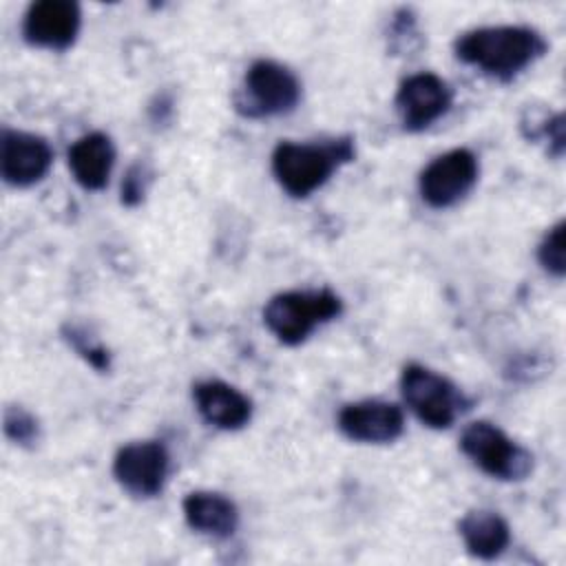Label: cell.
<instances>
[{
  "instance_id": "6da1fadb",
  "label": "cell",
  "mask_w": 566,
  "mask_h": 566,
  "mask_svg": "<svg viewBox=\"0 0 566 566\" xmlns=\"http://www.w3.org/2000/svg\"><path fill=\"white\" fill-rule=\"evenodd\" d=\"M546 49L548 44L539 31L520 24L471 29L453 42V53L460 62L502 82L520 75L537 62Z\"/></svg>"
},
{
  "instance_id": "7a4b0ae2",
  "label": "cell",
  "mask_w": 566,
  "mask_h": 566,
  "mask_svg": "<svg viewBox=\"0 0 566 566\" xmlns=\"http://www.w3.org/2000/svg\"><path fill=\"white\" fill-rule=\"evenodd\" d=\"M354 139L334 137L327 142L283 139L272 150V172L279 186L296 199L318 190L340 166L354 159Z\"/></svg>"
},
{
  "instance_id": "3957f363",
  "label": "cell",
  "mask_w": 566,
  "mask_h": 566,
  "mask_svg": "<svg viewBox=\"0 0 566 566\" xmlns=\"http://www.w3.org/2000/svg\"><path fill=\"white\" fill-rule=\"evenodd\" d=\"M343 312V301L329 287L290 290L274 294L263 307V323L270 334L287 345H301L318 325L334 321Z\"/></svg>"
},
{
  "instance_id": "277c9868",
  "label": "cell",
  "mask_w": 566,
  "mask_h": 566,
  "mask_svg": "<svg viewBox=\"0 0 566 566\" xmlns=\"http://www.w3.org/2000/svg\"><path fill=\"white\" fill-rule=\"evenodd\" d=\"M301 80L276 60H254L234 95V108L252 119L292 113L301 102Z\"/></svg>"
},
{
  "instance_id": "5b68a950",
  "label": "cell",
  "mask_w": 566,
  "mask_h": 566,
  "mask_svg": "<svg viewBox=\"0 0 566 566\" xmlns=\"http://www.w3.org/2000/svg\"><path fill=\"white\" fill-rule=\"evenodd\" d=\"M400 394L413 416L431 429H449L471 407V400L447 376L420 363L402 367Z\"/></svg>"
},
{
  "instance_id": "8992f818",
  "label": "cell",
  "mask_w": 566,
  "mask_h": 566,
  "mask_svg": "<svg viewBox=\"0 0 566 566\" xmlns=\"http://www.w3.org/2000/svg\"><path fill=\"white\" fill-rule=\"evenodd\" d=\"M460 449L482 473L502 482L526 480L533 471V453L486 420L464 427Z\"/></svg>"
},
{
  "instance_id": "52a82bcc",
  "label": "cell",
  "mask_w": 566,
  "mask_h": 566,
  "mask_svg": "<svg viewBox=\"0 0 566 566\" xmlns=\"http://www.w3.org/2000/svg\"><path fill=\"white\" fill-rule=\"evenodd\" d=\"M478 175L480 164L475 153L469 148H453L438 155L422 168L418 190L427 206L444 210L462 201L473 190Z\"/></svg>"
},
{
  "instance_id": "ba28073f",
  "label": "cell",
  "mask_w": 566,
  "mask_h": 566,
  "mask_svg": "<svg viewBox=\"0 0 566 566\" xmlns=\"http://www.w3.org/2000/svg\"><path fill=\"white\" fill-rule=\"evenodd\" d=\"M168 471L170 455L159 440L128 442L113 458V475L133 497H155L161 493Z\"/></svg>"
},
{
  "instance_id": "9c48e42d",
  "label": "cell",
  "mask_w": 566,
  "mask_h": 566,
  "mask_svg": "<svg viewBox=\"0 0 566 566\" xmlns=\"http://www.w3.org/2000/svg\"><path fill=\"white\" fill-rule=\"evenodd\" d=\"M394 104L402 128L420 133L447 115L453 104V88L436 73H413L400 82Z\"/></svg>"
},
{
  "instance_id": "30bf717a",
  "label": "cell",
  "mask_w": 566,
  "mask_h": 566,
  "mask_svg": "<svg viewBox=\"0 0 566 566\" xmlns=\"http://www.w3.org/2000/svg\"><path fill=\"white\" fill-rule=\"evenodd\" d=\"M53 164L51 144L35 133L4 128L0 135V175L13 188H29L46 177Z\"/></svg>"
},
{
  "instance_id": "8fae6325",
  "label": "cell",
  "mask_w": 566,
  "mask_h": 566,
  "mask_svg": "<svg viewBox=\"0 0 566 566\" xmlns=\"http://www.w3.org/2000/svg\"><path fill=\"white\" fill-rule=\"evenodd\" d=\"M82 29V11L71 0L33 2L22 20V35L31 46L66 51L75 44Z\"/></svg>"
},
{
  "instance_id": "7c38bea8",
  "label": "cell",
  "mask_w": 566,
  "mask_h": 566,
  "mask_svg": "<svg viewBox=\"0 0 566 566\" xmlns=\"http://www.w3.org/2000/svg\"><path fill=\"white\" fill-rule=\"evenodd\" d=\"M336 422L345 438L363 444H387L398 440L405 431L402 409L376 398L343 405Z\"/></svg>"
},
{
  "instance_id": "4fadbf2b",
  "label": "cell",
  "mask_w": 566,
  "mask_h": 566,
  "mask_svg": "<svg viewBox=\"0 0 566 566\" xmlns=\"http://www.w3.org/2000/svg\"><path fill=\"white\" fill-rule=\"evenodd\" d=\"M199 416L223 431L243 429L252 418V400L230 382L208 378L192 387Z\"/></svg>"
},
{
  "instance_id": "5bb4252c",
  "label": "cell",
  "mask_w": 566,
  "mask_h": 566,
  "mask_svg": "<svg viewBox=\"0 0 566 566\" xmlns=\"http://www.w3.org/2000/svg\"><path fill=\"white\" fill-rule=\"evenodd\" d=\"M113 166H115V144L102 130L82 135L69 148V168L73 172V179L84 190H102L108 184Z\"/></svg>"
},
{
  "instance_id": "9a60e30c",
  "label": "cell",
  "mask_w": 566,
  "mask_h": 566,
  "mask_svg": "<svg viewBox=\"0 0 566 566\" xmlns=\"http://www.w3.org/2000/svg\"><path fill=\"white\" fill-rule=\"evenodd\" d=\"M181 509L188 526L210 537H230L239 526L237 504L217 491H190Z\"/></svg>"
},
{
  "instance_id": "2e32d148",
  "label": "cell",
  "mask_w": 566,
  "mask_h": 566,
  "mask_svg": "<svg viewBox=\"0 0 566 566\" xmlns=\"http://www.w3.org/2000/svg\"><path fill=\"white\" fill-rule=\"evenodd\" d=\"M458 533L469 555L478 559H495L511 544V528L506 520L489 509H473L458 522Z\"/></svg>"
},
{
  "instance_id": "e0dca14e",
  "label": "cell",
  "mask_w": 566,
  "mask_h": 566,
  "mask_svg": "<svg viewBox=\"0 0 566 566\" xmlns=\"http://www.w3.org/2000/svg\"><path fill=\"white\" fill-rule=\"evenodd\" d=\"M564 221H557L546 230L537 245V261L539 265L553 274L555 279H562L566 272V248H564Z\"/></svg>"
},
{
  "instance_id": "ac0fdd59",
  "label": "cell",
  "mask_w": 566,
  "mask_h": 566,
  "mask_svg": "<svg viewBox=\"0 0 566 566\" xmlns=\"http://www.w3.org/2000/svg\"><path fill=\"white\" fill-rule=\"evenodd\" d=\"M64 338L69 340V345L97 371H106L111 367V356L104 349V345L99 340H95L86 329L77 327V325H66L64 327Z\"/></svg>"
},
{
  "instance_id": "d6986e66",
  "label": "cell",
  "mask_w": 566,
  "mask_h": 566,
  "mask_svg": "<svg viewBox=\"0 0 566 566\" xmlns=\"http://www.w3.org/2000/svg\"><path fill=\"white\" fill-rule=\"evenodd\" d=\"M4 433L20 447H33L40 438V422L31 411L13 405L4 411Z\"/></svg>"
},
{
  "instance_id": "ffe728a7",
  "label": "cell",
  "mask_w": 566,
  "mask_h": 566,
  "mask_svg": "<svg viewBox=\"0 0 566 566\" xmlns=\"http://www.w3.org/2000/svg\"><path fill=\"white\" fill-rule=\"evenodd\" d=\"M146 184H148V170L142 164H133L122 181V203L137 206L144 199Z\"/></svg>"
}]
</instances>
